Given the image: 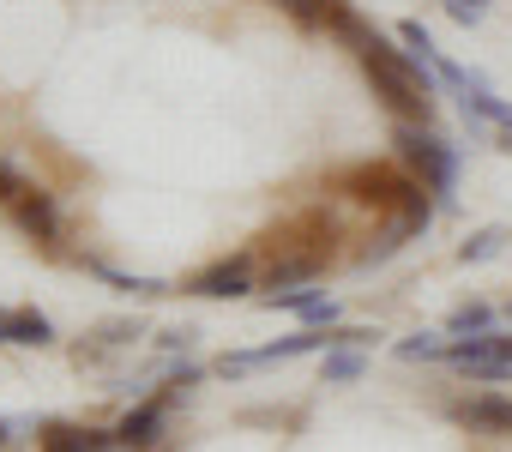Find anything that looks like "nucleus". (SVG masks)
Instances as JSON below:
<instances>
[{"label": "nucleus", "instance_id": "6e6552de", "mask_svg": "<svg viewBox=\"0 0 512 452\" xmlns=\"http://www.w3.org/2000/svg\"><path fill=\"white\" fill-rule=\"evenodd\" d=\"M7 344H25V350H43V344H55V326L37 314V308H19L13 314V326H7Z\"/></svg>", "mask_w": 512, "mask_h": 452}, {"label": "nucleus", "instance_id": "6ab92c4d", "mask_svg": "<svg viewBox=\"0 0 512 452\" xmlns=\"http://www.w3.org/2000/svg\"><path fill=\"white\" fill-rule=\"evenodd\" d=\"M494 145H500V151H512V127H500V139H494Z\"/></svg>", "mask_w": 512, "mask_h": 452}, {"label": "nucleus", "instance_id": "f257e3e1", "mask_svg": "<svg viewBox=\"0 0 512 452\" xmlns=\"http://www.w3.org/2000/svg\"><path fill=\"white\" fill-rule=\"evenodd\" d=\"M356 55H362V67H368L374 97H380L398 121H428V115H434V85H440V73H434L428 61L392 49L380 31H368V43H362Z\"/></svg>", "mask_w": 512, "mask_h": 452}, {"label": "nucleus", "instance_id": "f03ea898", "mask_svg": "<svg viewBox=\"0 0 512 452\" xmlns=\"http://www.w3.org/2000/svg\"><path fill=\"white\" fill-rule=\"evenodd\" d=\"M392 145H398V157L422 175L428 193L452 199V187H458V151H452L446 139H434L428 121H398V127H392Z\"/></svg>", "mask_w": 512, "mask_h": 452}, {"label": "nucleus", "instance_id": "0eeeda50", "mask_svg": "<svg viewBox=\"0 0 512 452\" xmlns=\"http://www.w3.org/2000/svg\"><path fill=\"white\" fill-rule=\"evenodd\" d=\"M320 254H290V260H278L272 272H266V296L272 290H296V284H308V278H320Z\"/></svg>", "mask_w": 512, "mask_h": 452}, {"label": "nucleus", "instance_id": "423d86ee", "mask_svg": "<svg viewBox=\"0 0 512 452\" xmlns=\"http://www.w3.org/2000/svg\"><path fill=\"white\" fill-rule=\"evenodd\" d=\"M13 217H19V230L25 236H37V242H55V199L49 193H25V199H13Z\"/></svg>", "mask_w": 512, "mask_h": 452}, {"label": "nucleus", "instance_id": "7ed1b4c3", "mask_svg": "<svg viewBox=\"0 0 512 452\" xmlns=\"http://www.w3.org/2000/svg\"><path fill=\"white\" fill-rule=\"evenodd\" d=\"M169 398H175V392H169ZM169 398H151V404L127 410V416H121V428H115V440H121L127 452H145V446H157V440H163V416H169Z\"/></svg>", "mask_w": 512, "mask_h": 452}, {"label": "nucleus", "instance_id": "2eb2a0df", "mask_svg": "<svg viewBox=\"0 0 512 452\" xmlns=\"http://www.w3.org/2000/svg\"><path fill=\"white\" fill-rule=\"evenodd\" d=\"M31 187H25V175L13 169V163H0V199H25Z\"/></svg>", "mask_w": 512, "mask_h": 452}, {"label": "nucleus", "instance_id": "412c9836", "mask_svg": "<svg viewBox=\"0 0 512 452\" xmlns=\"http://www.w3.org/2000/svg\"><path fill=\"white\" fill-rule=\"evenodd\" d=\"M7 440H13V422H0V446H7Z\"/></svg>", "mask_w": 512, "mask_h": 452}, {"label": "nucleus", "instance_id": "1a4fd4ad", "mask_svg": "<svg viewBox=\"0 0 512 452\" xmlns=\"http://www.w3.org/2000/svg\"><path fill=\"white\" fill-rule=\"evenodd\" d=\"M362 374H368V356L362 350H344V344L326 350V362H320V380L326 386H344V380H362Z\"/></svg>", "mask_w": 512, "mask_h": 452}, {"label": "nucleus", "instance_id": "a211bd4d", "mask_svg": "<svg viewBox=\"0 0 512 452\" xmlns=\"http://www.w3.org/2000/svg\"><path fill=\"white\" fill-rule=\"evenodd\" d=\"M488 350H494L500 362H512V332H488Z\"/></svg>", "mask_w": 512, "mask_h": 452}, {"label": "nucleus", "instance_id": "39448f33", "mask_svg": "<svg viewBox=\"0 0 512 452\" xmlns=\"http://www.w3.org/2000/svg\"><path fill=\"white\" fill-rule=\"evenodd\" d=\"M193 296H211V302H235V296H247V260H223V266H211L205 278H193Z\"/></svg>", "mask_w": 512, "mask_h": 452}, {"label": "nucleus", "instance_id": "9d476101", "mask_svg": "<svg viewBox=\"0 0 512 452\" xmlns=\"http://www.w3.org/2000/svg\"><path fill=\"white\" fill-rule=\"evenodd\" d=\"M506 242H512V236L500 230V223H488V230H476V236H470V242L458 248V260H464V266H482V260H494V254H500Z\"/></svg>", "mask_w": 512, "mask_h": 452}, {"label": "nucleus", "instance_id": "4468645a", "mask_svg": "<svg viewBox=\"0 0 512 452\" xmlns=\"http://www.w3.org/2000/svg\"><path fill=\"white\" fill-rule=\"evenodd\" d=\"M278 7H284L290 19H302V25L314 31V25H326V7H332V0H278Z\"/></svg>", "mask_w": 512, "mask_h": 452}, {"label": "nucleus", "instance_id": "aec40b11", "mask_svg": "<svg viewBox=\"0 0 512 452\" xmlns=\"http://www.w3.org/2000/svg\"><path fill=\"white\" fill-rule=\"evenodd\" d=\"M7 326H13V314H7V308H0V344H7Z\"/></svg>", "mask_w": 512, "mask_h": 452}, {"label": "nucleus", "instance_id": "ddd939ff", "mask_svg": "<svg viewBox=\"0 0 512 452\" xmlns=\"http://www.w3.org/2000/svg\"><path fill=\"white\" fill-rule=\"evenodd\" d=\"M488 320H494V314H488L482 302H464V308H458V314L446 320V332H458V338H470V332H488Z\"/></svg>", "mask_w": 512, "mask_h": 452}, {"label": "nucleus", "instance_id": "9b49d317", "mask_svg": "<svg viewBox=\"0 0 512 452\" xmlns=\"http://www.w3.org/2000/svg\"><path fill=\"white\" fill-rule=\"evenodd\" d=\"M398 43H404V49H410L416 61H428V67H440V49H434V37H428V31H422L416 19H404V25H398Z\"/></svg>", "mask_w": 512, "mask_h": 452}, {"label": "nucleus", "instance_id": "20e7f679", "mask_svg": "<svg viewBox=\"0 0 512 452\" xmlns=\"http://www.w3.org/2000/svg\"><path fill=\"white\" fill-rule=\"evenodd\" d=\"M464 428H476V434H512V398H464L458 410H452Z\"/></svg>", "mask_w": 512, "mask_h": 452}, {"label": "nucleus", "instance_id": "4be33fe9", "mask_svg": "<svg viewBox=\"0 0 512 452\" xmlns=\"http://www.w3.org/2000/svg\"><path fill=\"white\" fill-rule=\"evenodd\" d=\"M109 452H127V446H121V440H115V446H109Z\"/></svg>", "mask_w": 512, "mask_h": 452}, {"label": "nucleus", "instance_id": "f8f14e48", "mask_svg": "<svg viewBox=\"0 0 512 452\" xmlns=\"http://www.w3.org/2000/svg\"><path fill=\"white\" fill-rule=\"evenodd\" d=\"M398 356H404V362H434V356H446V338H440V332H416V338L398 344Z\"/></svg>", "mask_w": 512, "mask_h": 452}, {"label": "nucleus", "instance_id": "5701e85b", "mask_svg": "<svg viewBox=\"0 0 512 452\" xmlns=\"http://www.w3.org/2000/svg\"><path fill=\"white\" fill-rule=\"evenodd\" d=\"M476 7H482V0H476Z\"/></svg>", "mask_w": 512, "mask_h": 452}, {"label": "nucleus", "instance_id": "dca6fc26", "mask_svg": "<svg viewBox=\"0 0 512 452\" xmlns=\"http://www.w3.org/2000/svg\"><path fill=\"white\" fill-rule=\"evenodd\" d=\"M446 13H452L458 25H476V19H482V7H476V0H446Z\"/></svg>", "mask_w": 512, "mask_h": 452}, {"label": "nucleus", "instance_id": "f3484780", "mask_svg": "<svg viewBox=\"0 0 512 452\" xmlns=\"http://www.w3.org/2000/svg\"><path fill=\"white\" fill-rule=\"evenodd\" d=\"M157 344H163V350H187V344H193V332H187V326H169Z\"/></svg>", "mask_w": 512, "mask_h": 452}]
</instances>
